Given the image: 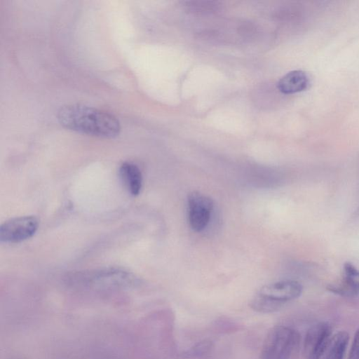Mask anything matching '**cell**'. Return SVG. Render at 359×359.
Here are the masks:
<instances>
[{"label": "cell", "mask_w": 359, "mask_h": 359, "mask_svg": "<svg viewBox=\"0 0 359 359\" xmlns=\"http://www.w3.org/2000/svg\"><path fill=\"white\" fill-rule=\"evenodd\" d=\"M348 359H359V328L354 335Z\"/></svg>", "instance_id": "obj_12"}, {"label": "cell", "mask_w": 359, "mask_h": 359, "mask_svg": "<svg viewBox=\"0 0 359 359\" xmlns=\"http://www.w3.org/2000/svg\"><path fill=\"white\" fill-rule=\"evenodd\" d=\"M299 343L297 330L285 325L275 326L264 341L259 359H291Z\"/></svg>", "instance_id": "obj_2"}, {"label": "cell", "mask_w": 359, "mask_h": 359, "mask_svg": "<svg viewBox=\"0 0 359 359\" xmlns=\"http://www.w3.org/2000/svg\"><path fill=\"white\" fill-rule=\"evenodd\" d=\"M302 287L294 280H281L266 285L257 292L269 301L278 311L286 302L299 297Z\"/></svg>", "instance_id": "obj_5"}, {"label": "cell", "mask_w": 359, "mask_h": 359, "mask_svg": "<svg viewBox=\"0 0 359 359\" xmlns=\"http://www.w3.org/2000/svg\"><path fill=\"white\" fill-rule=\"evenodd\" d=\"M39 221L34 216H21L11 219L0 227V241L17 243L31 238L38 229Z\"/></svg>", "instance_id": "obj_4"}, {"label": "cell", "mask_w": 359, "mask_h": 359, "mask_svg": "<svg viewBox=\"0 0 359 359\" xmlns=\"http://www.w3.org/2000/svg\"><path fill=\"white\" fill-rule=\"evenodd\" d=\"M119 173L130 194L138 195L142 185V175L140 168L133 163L124 162L120 166Z\"/></svg>", "instance_id": "obj_10"}, {"label": "cell", "mask_w": 359, "mask_h": 359, "mask_svg": "<svg viewBox=\"0 0 359 359\" xmlns=\"http://www.w3.org/2000/svg\"><path fill=\"white\" fill-rule=\"evenodd\" d=\"M348 340V334L344 331H340L332 336L322 356L323 359H344Z\"/></svg>", "instance_id": "obj_11"}, {"label": "cell", "mask_w": 359, "mask_h": 359, "mask_svg": "<svg viewBox=\"0 0 359 359\" xmlns=\"http://www.w3.org/2000/svg\"><path fill=\"white\" fill-rule=\"evenodd\" d=\"M344 276L339 285H330V291L344 297H355L359 294V271L351 264L344 266Z\"/></svg>", "instance_id": "obj_8"}, {"label": "cell", "mask_w": 359, "mask_h": 359, "mask_svg": "<svg viewBox=\"0 0 359 359\" xmlns=\"http://www.w3.org/2000/svg\"><path fill=\"white\" fill-rule=\"evenodd\" d=\"M57 118L64 128L94 137L114 138L121 132L120 123L114 115L83 104L62 106Z\"/></svg>", "instance_id": "obj_1"}, {"label": "cell", "mask_w": 359, "mask_h": 359, "mask_svg": "<svg viewBox=\"0 0 359 359\" xmlns=\"http://www.w3.org/2000/svg\"><path fill=\"white\" fill-rule=\"evenodd\" d=\"M135 278L128 271L109 269L89 272H80L70 277L73 285L94 290H107L131 287Z\"/></svg>", "instance_id": "obj_3"}, {"label": "cell", "mask_w": 359, "mask_h": 359, "mask_svg": "<svg viewBox=\"0 0 359 359\" xmlns=\"http://www.w3.org/2000/svg\"><path fill=\"white\" fill-rule=\"evenodd\" d=\"M188 219L189 225L195 231H203L208 225L213 208L212 200L198 191L188 196Z\"/></svg>", "instance_id": "obj_7"}, {"label": "cell", "mask_w": 359, "mask_h": 359, "mask_svg": "<svg viewBox=\"0 0 359 359\" xmlns=\"http://www.w3.org/2000/svg\"><path fill=\"white\" fill-rule=\"evenodd\" d=\"M309 85L307 74L302 70H293L284 75L278 82V90L286 95L306 90Z\"/></svg>", "instance_id": "obj_9"}, {"label": "cell", "mask_w": 359, "mask_h": 359, "mask_svg": "<svg viewBox=\"0 0 359 359\" xmlns=\"http://www.w3.org/2000/svg\"><path fill=\"white\" fill-rule=\"evenodd\" d=\"M332 337V328L326 322L312 325L307 331L304 341L306 359H321Z\"/></svg>", "instance_id": "obj_6"}]
</instances>
